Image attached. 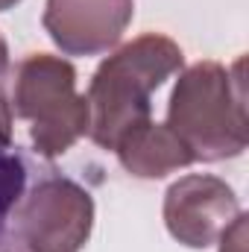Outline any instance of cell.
Instances as JSON below:
<instances>
[{
  "instance_id": "6da1fadb",
  "label": "cell",
  "mask_w": 249,
  "mask_h": 252,
  "mask_svg": "<svg viewBox=\"0 0 249 252\" xmlns=\"http://www.w3.org/2000/svg\"><path fill=\"white\" fill-rule=\"evenodd\" d=\"M167 129L187 147L193 161H226L247 150V85L244 59H214L185 67L167 103Z\"/></svg>"
},
{
  "instance_id": "7a4b0ae2",
  "label": "cell",
  "mask_w": 249,
  "mask_h": 252,
  "mask_svg": "<svg viewBox=\"0 0 249 252\" xmlns=\"http://www.w3.org/2000/svg\"><path fill=\"white\" fill-rule=\"evenodd\" d=\"M182 64V47L161 32H144L103 59L85 94L91 112V141L103 150H115L126 129L153 115V94L164 85V79L179 73Z\"/></svg>"
},
{
  "instance_id": "3957f363",
  "label": "cell",
  "mask_w": 249,
  "mask_h": 252,
  "mask_svg": "<svg viewBox=\"0 0 249 252\" xmlns=\"http://www.w3.org/2000/svg\"><path fill=\"white\" fill-rule=\"evenodd\" d=\"M15 115L30 124L38 156H64L88 135V100L76 94L73 64L53 53H30L15 70Z\"/></svg>"
},
{
  "instance_id": "277c9868",
  "label": "cell",
  "mask_w": 249,
  "mask_h": 252,
  "mask_svg": "<svg viewBox=\"0 0 249 252\" xmlns=\"http://www.w3.org/2000/svg\"><path fill=\"white\" fill-rule=\"evenodd\" d=\"M18 220L30 252H79L94 229V199L82 185L53 176L32 188Z\"/></svg>"
},
{
  "instance_id": "5b68a950",
  "label": "cell",
  "mask_w": 249,
  "mask_h": 252,
  "mask_svg": "<svg viewBox=\"0 0 249 252\" xmlns=\"http://www.w3.org/2000/svg\"><path fill=\"white\" fill-rule=\"evenodd\" d=\"M241 214L232 185L211 173H190L164 193V226L173 241L187 250H205Z\"/></svg>"
},
{
  "instance_id": "8992f818",
  "label": "cell",
  "mask_w": 249,
  "mask_h": 252,
  "mask_svg": "<svg viewBox=\"0 0 249 252\" xmlns=\"http://www.w3.org/2000/svg\"><path fill=\"white\" fill-rule=\"evenodd\" d=\"M135 18V0H47L44 32L67 56H100L121 44Z\"/></svg>"
},
{
  "instance_id": "52a82bcc",
  "label": "cell",
  "mask_w": 249,
  "mask_h": 252,
  "mask_svg": "<svg viewBox=\"0 0 249 252\" xmlns=\"http://www.w3.org/2000/svg\"><path fill=\"white\" fill-rule=\"evenodd\" d=\"M118 161L135 179H164L173 170L193 164L187 147L167 129V124H156L153 118L126 129L115 144Z\"/></svg>"
},
{
  "instance_id": "ba28073f",
  "label": "cell",
  "mask_w": 249,
  "mask_h": 252,
  "mask_svg": "<svg viewBox=\"0 0 249 252\" xmlns=\"http://www.w3.org/2000/svg\"><path fill=\"white\" fill-rule=\"evenodd\" d=\"M6 150L9 147L0 150V226L9 217V211L15 208V202L24 190V179H27L24 161L15 153H6Z\"/></svg>"
},
{
  "instance_id": "9c48e42d",
  "label": "cell",
  "mask_w": 249,
  "mask_h": 252,
  "mask_svg": "<svg viewBox=\"0 0 249 252\" xmlns=\"http://www.w3.org/2000/svg\"><path fill=\"white\" fill-rule=\"evenodd\" d=\"M9 138H12V109L0 94V150L9 147Z\"/></svg>"
},
{
  "instance_id": "30bf717a",
  "label": "cell",
  "mask_w": 249,
  "mask_h": 252,
  "mask_svg": "<svg viewBox=\"0 0 249 252\" xmlns=\"http://www.w3.org/2000/svg\"><path fill=\"white\" fill-rule=\"evenodd\" d=\"M6 67H9V44H6V38L0 35V76L6 73Z\"/></svg>"
},
{
  "instance_id": "8fae6325",
  "label": "cell",
  "mask_w": 249,
  "mask_h": 252,
  "mask_svg": "<svg viewBox=\"0 0 249 252\" xmlns=\"http://www.w3.org/2000/svg\"><path fill=\"white\" fill-rule=\"evenodd\" d=\"M21 0H0V12H6V9H12V6H18Z\"/></svg>"
}]
</instances>
